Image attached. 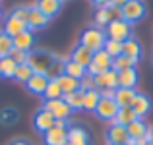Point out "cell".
I'll use <instances>...</instances> for the list:
<instances>
[{
	"label": "cell",
	"mask_w": 153,
	"mask_h": 145,
	"mask_svg": "<svg viewBox=\"0 0 153 145\" xmlns=\"http://www.w3.org/2000/svg\"><path fill=\"white\" fill-rule=\"evenodd\" d=\"M70 60H74V62L79 64V66L87 68V66L91 64V60H93V50H89V48L83 47V45H78L74 50H72Z\"/></svg>",
	"instance_id": "16"
},
{
	"label": "cell",
	"mask_w": 153,
	"mask_h": 145,
	"mask_svg": "<svg viewBox=\"0 0 153 145\" xmlns=\"http://www.w3.org/2000/svg\"><path fill=\"white\" fill-rule=\"evenodd\" d=\"M52 60H54V54L47 50H33L27 54V64L33 70V74H47Z\"/></svg>",
	"instance_id": "2"
},
{
	"label": "cell",
	"mask_w": 153,
	"mask_h": 145,
	"mask_svg": "<svg viewBox=\"0 0 153 145\" xmlns=\"http://www.w3.org/2000/svg\"><path fill=\"white\" fill-rule=\"evenodd\" d=\"M43 108H45V110H49L51 114L54 116V120H68V118H70V114H72V108L68 107V104L64 103L62 99L45 101Z\"/></svg>",
	"instance_id": "7"
},
{
	"label": "cell",
	"mask_w": 153,
	"mask_h": 145,
	"mask_svg": "<svg viewBox=\"0 0 153 145\" xmlns=\"http://www.w3.org/2000/svg\"><path fill=\"white\" fill-rule=\"evenodd\" d=\"M107 12H108V21H120V19H122V8L108 4Z\"/></svg>",
	"instance_id": "39"
},
{
	"label": "cell",
	"mask_w": 153,
	"mask_h": 145,
	"mask_svg": "<svg viewBox=\"0 0 153 145\" xmlns=\"http://www.w3.org/2000/svg\"><path fill=\"white\" fill-rule=\"evenodd\" d=\"M47 145H68V120H56L54 126L45 132Z\"/></svg>",
	"instance_id": "3"
},
{
	"label": "cell",
	"mask_w": 153,
	"mask_h": 145,
	"mask_svg": "<svg viewBox=\"0 0 153 145\" xmlns=\"http://www.w3.org/2000/svg\"><path fill=\"white\" fill-rule=\"evenodd\" d=\"M143 16H146V4H143V0H128L122 6V19L128 21L130 25L140 21Z\"/></svg>",
	"instance_id": "6"
},
{
	"label": "cell",
	"mask_w": 153,
	"mask_h": 145,
	"mask_svg": "<svg viewBox=\"0 0 153 145\" xmlns=\"http://www.w3.org/2000/svg\"><path fill=\"white\" fill-rule=\"evenodd\" d=\"M68 145H89V143H68Z\"/></svg>",
	"instance_id": "48"
},
{
	"label": "cell",
	"mask_w": 153,
	"mask_h": 145,
	"mask_svg": "<svg viewBox=\"0 0 153 145\" xmlns=\"http://www.w3.org/2000/svg\"><path fill=\"white\" fill-rule=\"evenodd\" d=\"M99 101H101V95H99V91H97V89H89V91H85V93H83V108H85V110L95 112V108H97Z\"/></svg>",
	"instance_id": "29"
},
{
	"label": "cell",
	"mask_w": 153,
	"mask_h": 145,
	"mask_svg": "<svg viewBox=\"0 0 153 145\" xmlns=\"http://www.w3.org/2000/svg\"><path fill=\"white\" fill-rule=\"evenodd\" d=\"M62 101L72 108V110H79L83 108V91H72V93H64Z\"/></svg>",
	"instance_id": "24"
},
{
	"label": "cell",
	"mask_w": 153,
	"mask_h": 145,
	"mask_svg": "<svg viewBox=\"0 0 153 145\" xmlns=\"http://www.w3.org/2000/svg\"><path fill=\"white\" fill-rule=\"evenodd\" d=\"M27 54H29V52H25V50H19V48H12L10 58L14 60L16 64H27Z\"/></svg>",
	"instance_id": "38"
},
{
	"label": "cell",
	"mask_w": 153,
	"mask_h": 145,
	"mask_svg": "<svg viewBox=\"0 0 153 145\" xmlns=\"http://www.w3.org/2000/svg\"><path fill=\"white\" fill-rule=\"evenodd\" d=\"M64 64H66V60L60 58V56H54V60L51 62L49 70H47V78L49 79H58L60 75H64Z\"/></svg>",
	"instance_id": "26"
},
{
	"label": "cell",
	"mask_w": 153,
	"mask_h": 145,
	"mask_svg": "<svg viewBox=\"0 0 153 145\" xmlns=\"http://www.w3.org/2000/svg\"><path fill=\"white\" fill-rule=\"evenodd\" d=\"M147 135H149V141H153V126L147 128Z\"/></svg>",
	"instance_id": "47"
},
{
	"label": "cell",
	"mask_w": 153,
	"mask_h": 145,
	"mask_svg": "<svg viewBox=\"0 0 153 145\" xmlns=\"http://www.w3.org/2000/svg\"><path fill=\"white\" fill-rule=\"evenodd\" d=\"M91 2H93L97 8H107L108 4H111V0H91Z\"/></svg>",
	"instance_id": "44"
},
{
	"label": "cell",
	"mask_w": 153,
	"mask_h": 145,
	"mask_svg": "<svg viewBox=\"0 0 153 145\" xmlns=\"http://www.w3.org/2000/svg\"><path fill=\"white\" fill-rule=\"evenodd\" d=\"M134 143L136 145H147V143H149V135H142V138H138V139H134Z\"/></svg>",
	"instance_id": "43"
},
{
	"label": "cell",
	"mask_w": 153,
	"mask_h": 145,
	"mask_svg": "<svg viewBox=\"0 0 153 145\" xmlns=\"http://www.w3.org/2000/svg\"><path fill=\"white\" fill-rule=\"evenodd\" d=\"M12 48H14V39L10 35H6L4 31H0V58L10 56Z\"/></svg>",
	"instance_id": "33"
},
{
	"label": "cell",
	"mask_w": 153,
	"mask_h": 145,
	"mask_svg": "<svg viewBox=\"0 0 153 145\" xmlns=\"http://www.w3.org/2000/svg\"><path fill=\"white\" fill-rule=\"evenodd\" d=\"M134 120H138V116H136V112L132 110V107H122V108H118V112H116L112 124H118V126H128V124H132Z\"/></svg>",
	"instance_id": "22"
},
{
	"label": "cell",
	"mask_w": 153,
	"mask_h": 145,
	"mask_svg": "<svg viewBox=\"0 0 153 145\" xmlns=\"http://www.w3.org/2000/svg\"><path fill=\"white\" fill-rule=\"evenodd\" d=\"M122 54L128 56V58H132L134 62H138V60L142 58V45H140L134 37L126 39V41L122 43Z\"/></svg>",
	"instance_id": "18"
},
{
	"label": "cell",
	"mask_w": 153,
	"mask_h": 145,
	"mask_svg": "<svg viewBox=\"0 0 153 145\" xmlns=\"http://www.w3.org/2000/svg\"><path fill=\"white\" fill-rule=\"evenodd\" d=\"M68 143H89V135H87L85 128L82 126L68 128Z\"/></svg>",
	"instance_id": "23"
},
{
	"label": "cell",
	"mask_w": 153,
	"mask_h": 145,
	"mask_svg": "<svg viewBox=\"0 0 153 145\" xmlns=\"http://www.w3.org/2000/svg\"><path fill=\"white\" fill-rule=\"evenodd\" d=\"M35 8L51 19V18H54V16L60 12L62 2H60V0H37V2H35Z\"/></svg>",
	"instance_id": "17"
},
{
	"label": "cell",
	"mask_w": 153,
	"mask_h": 145,
	"mask_svg": "<svg viewBox=\"0 0 153 145\" xmlns=\"http://www.w3.org/2000/svg\"><path fill=\"white\" fill-rule=\"evenodd\" d=\"M54 116L51 114L49 110H45V108H41V110H37V114H35V118H33V126L37 128L39 132H43L45 134L47 130H51L52 126H54Z\"/></svg>",
	"instance_id": "13"
},
{
	"label": "cell",
	"mask_w": 153,
	"mask_h": 145,
	"mask_svg": "<svg viewBox=\"0 0 153 145\" xmlns=\"http://www.w3.org/2000/svg\"><path fill=\"white\" fill-rule=\"evenodd\" d=\"M47 25H49V18H47L45 14H41L35 6L27 8V29L35 33V31L43 29V27H47Z\"/></svg>",
	"instance_id": "10"
},
{
	"label": "cell",
	"mask_w": 153,
	"mask_h": 145,
	"mask_svg": "<svg viewBox=\"0 0 153 145\" xmlns=\"http://www.w3.org/2000/svg\"><path fill=\"white\" fill-rule=\"evenodd\" d=\"M62 89H60L58 85V79H49V85H47L45 93H43V97H45V101H54V99H62Z\"/></svg>",
	"instance_id": "30"
},
{
	"label": "cell",
	"mask_w": 153,
	"mask_h": 145,
	"mask_svg": "<svg viewBox=\"0 0 153 145\" xmlns=\"http://www.w3.org/2000/svg\"><path fill=\"white\" fill-rule=\"evenodd\" d=\"M16 68H18V64H16L14 60L10 58V56H4V58H0V75H2V78L14 79Z\"/></svg>",
	"instance_id": "28"
},
{
	"label": "cell",
	"mask_w": 153,
	"mask_h": 145,
	"mask_svg": "<svg viewBox=\"0 0 153 145\" xmlns=\"http://www.w3.org/2000/svg\"><path fill=\"white\" fill-rule=\"evenodd\" d=\"M64 74L70 75V78H74V79H82L83 75L87 74V70H85L83 66H79L78 62H74V60L68 58L66 64H64Z\"/></svg>",
	"instance_id": "25"
},
{
	"label": "cell",
	"mask_w": 153,
	"mask_h": 145,
	"mask_svg": "<svg viewBox=\"0 0 153 145\" xmlns=\"http://www.w3.org/2000/svg\"><path fill=\"white\" fill-rule=\"evenodd\" d=\"M10 145H29V143H27L25 139H14V141H12Z\"/></svg>",
	"instance_id": "46"
},
{
	"label": "cell",
	"mask_w": 153,
	"mask_h": 145,
	"mask_svg": "<svg viewBox=\"0 0 153 145\" xmlns=\"http://www.w3.org/2000/svg\"><path fill=\"white\" fill-rule=\"evenodd\" d=\"M136 97V89H126V87H116L114 91V101L118 104V108L122 107H130L132 101Z\"/></svg>",
	"instance_id": "21"
},
{
	"label": "cell",
	"mask_w": 153,
	"mask_h": 145,
	"mask_svg": "<svg viewBox=\"0 0 153 145\" xmlns=\"http://www.w3.org/2000/svg\"><path fill=\"white\" fill-rule=\"evenodd\" d=\"M47 85H49V78H47L45 74H33L25 83L27 91L33 93V95H43L45 89H47Z\"/></svg>",
	"instance_id": "12"
},
{
	"label": "cell",
	"mask_w": 153,
	"mask_h": 145,
	"mask_svg": "<svg viewBox=\"0 0 153 145\" xmlns=\"http://www.w3.org/2000/svg\"><path fill=\"white\" fill-rule=\"evenodd\" d=\"M60 2H66V0H60Z\"/></svg>",
	"instance_id": "52"
},
{
	"label": "cell",
	"mask_w": 153,
	"mask_h": 145,
	"mask_svg": "<svg viewBox=\"0 0 153 145\" xmlns=\"http://www.w3.org/2000/svg\"><path fill=\"white\" fill-rule=\"evenodd\" d=\"M126 132H128V135H130V139H138V138H142V135L147 134V126H146V122H143L142 118H138L132 124H128Z\"/></svg>",
	"instance_id": "27"
},
{
	"label": "cell",
	"mask_w": 153,
	"mask_h": 145,
	"mask_svg": "<svg viewBox=\"0 0 153 145\" xmlns=\"http://www.w3.org/2000/svg\"><path fill=\"white\" fill-rule=\"evenodd\" d=\"M147 145H153V141H149V143H147Z\"/></svg>",
	"instance_id": "49"
},
{
	"label": "cell",
	"mask_w": 153,
	"mask_h": 145,
	"mask_svg": "<svg viewBox=\"0 0 153 145\" xmlns=\"http://www.w3.org/2000/svg\"><path fill=\"white\" fill-rule=\"evenodd\" d=\"M25 29H27V23H25V21L14 18L12 14L6 16V19H4V29H2L6 35H10V37L14 39L18 33H22V31H25Z\"/></svg>",
	"instance_id": "14"
},
{
	"label": "cell",
	"mask_w": 153,
	"mask_h": 145,
	"mask_svg": "<svg viewBox=\"0 0 153 145\" xmlns=\"http://www.w3.org/2000/svg\"><path fill=\"white\" fill-rule=\"evenodd\" d=\"M116 112H118V104H116V101L114 99H107V97H101L97 108H95V114H97L101 120H108V122H112L114 116H116Z\"/></svg>",
	"instance_id": "8"
},
{
	"label": "cell",
	"mask_w": 153,
	"mask_h": 145,
	"mask_svg": "<svg viewBox=\"0 0 153 145\" xmlns=\"http://www.w3.org/2000/svg\"><path fill=\"white\" fill-rule=\"evenodd\" d=\"M105 35H107V39L124 43L126 39L132 37V25L128 21H124V19H120V21H111L105 27Z\"/></svg>",
	"instance_id": "4"
},
{
	"label": "cell",
	"mask_w": 153,
	"mask_h": 145,
	"mask_svg": "<svg viewBox=\"0 0 153 145\" xmlns=\"http://www.w3.org/2000/svg\"><path fill=\"white\" fill-rule=\"evenodd\" d=\"M58 85L62 89V93H72V91H78L79 89V79H74L70 75H60L58 78Z\"/></svg>",
	"instance_id": "31"
},
{
	"label": "cell",
	"mask_w": 153,
	"mask_h": 145,
	"mask_svg": "<svg viewBox=\"0 0 153 145\" xmlns=\"http://www.w3.org/2000/svg\"><path fill=\"white\" fill-rule=\"evenodd\" d=\"M33 75V70L29 68V64H18L16 68V74H14V79H18L19 83H27V79Z\"/></svg>",
	"instance_id": "35"
},
{
	"label": "cell",
	"mask_w": 153,
	"mask_h": 145,
	"mask_svg": "<svg viewBox=\"0 0 153 145\" xmlns=\"http://www.w3.org/2000/svg\"><path fill=\"white\" fill-rule=\"evenodd\" d=\"M128 139H130V135H128V132H126V126H118V124H111V126H108V130H107L108 145H112V143L126 145Z\"/></svg>",
	"instance_id": "11"
},
{
	"label": "cell",
	"mask_w": 153,
	"mask_h": 145,
	"mask_svg": "<svg viewBox=\"0 0 153 145\" xmlns=\"http://www.w3.org/2000/svg\"><path fill=\"white\" fill-rule=\"evenodd\" d=\"M0 19H2V12H0Z\"/></svg>",
	"instance_id": "50"
},
{
	"label": "cell",
	"mask_w": 153,
	"mask_h": 145,
	"mask_svg": "<svg viewBox=\"0 0 153 145\" xmlns=\"http://www.w3.org/2000/svg\"><path fill=\"white\" fill-rule=\"evenodd\" d=\"M112 145H120V143H112Z\"/></svg>",
	"instance_id": "51"
},
{
	"label": "cell",
	"mask_w": 153,
	"mask_h": 145,
	"mask_svg": "<svg viewBox=\"0 0 153 145\" xmlns=\"http://www.w3.org/2000/svg\"><path fill=\"white\" fill-rule=\"evenodd\" d=\"M111 68H112V58L101 48V50L93 52V60H91V64L85 68V70H87V75L95 78V75L103 74V72L111 70Z\"/></svg>",
	"instance_id": "5"
},
{
	"label": "cell",
	"mask_w": 153,
	"mask_h": 145,
	"mask_svg": "<svg viewBox=\"0 0 153 145\" xmlns=\"http://www.w3.org/2000/svg\"><path fill=\"white\" fill-rule=\"evenodd\" d=\"M130 107H132V110L136 112V116H138V118H142V116H146L147 112H149L151 103H149V99H147L146 95L136 93V97H134V101H132Z\"/></svg>",
	"instance_id": "20"
},
{
	"label": "cell",
	"mask_w": 153,
	"mask_h": 145,
	"mask_svg": "<svg viewBox=\"0 0 153 145\" xmlns=\"http://www.w3.org/2000/svg\"><path fill=\"white\" fill-rule=\"evenodd\" d=\"M103 50L107 52L111 58H116V56L122 54V43L112 41V39H107V41H105V45H103Z\"/></svg>",
	"instance_id": "34"
},
{
	"label": "cell",
	"mask_w": 153,
	"mask_h": 145,
	"mask_svg": "<svg viewBox=\"0 0 153 145\" xmlns=\"http://www.w3.org/2000/svg\"><path fill=\"white\" fill-rule=\"evenodd\" d=\"M126 2H128V0H111V4H112V6H118V8H122Z\"/></svg>",
	"instance_id": "45"
},
{
	"label": "cell",
	"mask_w": 153,
	"mask_h": 145,
	"mask_svg": "<svg viewBox=\"0 0 153 145\" xmlns=\"http://www.w3.org/2000/svg\"><path fill=\"white\" fill-rule=\"evenodd\" d=\"M136 83H138V72H136V68H128V70L118 72V87L134 89Z\"/></svg>",
	"instance_id": "19"
},
{
	"label": "cell",
	"mask_w": 153,
	"mask_h": 145,
	"mask_svg": "<svg viewBox=\"0 0 153 145\" xmlns=\"http://www.w3.org/2000/svg\"><path fill=\"white\" fill-rule=\"evenodd\" d=\"M93 23H95V27H99V29H103V27H107L108 23V12H107V8H97L95 10V14H93Z\"/></svg>",
	"instance_id": "36"
},
{
	"label": "cell",
	"mask_w": 153,
	"mask_h": 145,
	"mask_svg": "<svg viewBox=\"0 0 153 145\" xmlns=\"http://www.w3.org/2000/svg\"><path fill=\"white\" fill-rule=\"evenodd\" d=\"M14 18H18V19H22V21H25L27 23V8L25 6H19V8H14V10L10 12Z\"/></svg>",
	"instance_id": "41"
},
{
	"label": "cell",
	"mask_w": 153,
	"mask_h": 145,
	"mask_svg": "<svg viewBox=\"0 0 153 145\" xmlns=\"http://www.w3.org/2000/svg\"><path fill=\"white\" fill-rule=\"evenodd\" d=\"M128 68H136V62L132 58H128V56H124V54L112 58V70L122 72V70H128Z\"/></svg>",
	"instance_id": "32"
},
{
	"label": "cell",
	"mask_w": 153,
	"mask_h": 145,
	"mask_svg": "<svg viewBox=\"0 0 153 145\" xmlns=\"http://www.w3.org/2000/svg\"><path fill=\"white\" fill-rule=\"evenodd\" d=\"M114 91L116 89H99V95L107 97V99H114Z\"/></svg>",
	"instance_id": "42"
},
{
	"label": "cell",
	"mask_w": 153,
	"mask_h": 145,
	"mask_svg": "<svg viewBox=\"0 0 153 145\" xmlns=\"http://www.w3.org/2000/svg\"><path fill=\"white\" fill-rule=\"evenodd\" d=\"M33 43H35V33L29 29L22 31L14 37V48H19V50H25V52H31Z\"/></svg>",
	"instance_id": "15"
},
{
	"label": "cell",
	"mask_w": 153,
	"mask_h": 145,
	"mask_svg": "<svg viewBox=\"0 0 153 145\" xmlns=\"http://www.w3.org/2000/svg\"><path fill=\"white\" fill-rule=\"evenodd\" d=\"M105 41H107L105 31L99 29V27H95V25L93 27H87V29L82 33V37H79V45L87 47L89 50H93V52L101 50L103 45H105Z\"/></svg>",
	"instance_id": "1"
},
{
	"label": "cell",
	"mask_w": 153,
	"mask_h": 145,
	"mask_svg": "<svg viewBox=\"0 0 153 145\" xmlns=\"http://www.w3.org/2000/svg\"><path fill=\"white\" fill-rule=\"evenodd\" d=\"M0 122L6 124V126H12L14 122H18V112H16L14 108H4V110L0 112Z\"/></svg>",
	"instance_id": "37"
},
{
	"label": "cell",
	"mask_w": 153,
	"mask_h": 145,
	"mask_svg": "<svg viewBox=\"0 0 153 145\" xmlns=\"http://www.w3.org/2000/svg\"><path fill=\"white\" fill-rule=\"evenodd\" d=\"M89 89H95V81H93V78H91V75H83L82 79H79V91H83V93H85V91H89Z\"/></svg>",
	"instance_id": "40"
},
{
	"label": "cell",
	"mask_w": 153,
	"mask_h": 145,
	"mask_svg": "<svg viewBox=\"0 0 153 145\" xmlns=\"http://www.w3.org/2000/svg\"><path fill=\"white\" fill-rule=\"evenodd\" d=\"M93 81H95V89L97 91L99 89H116L118 87V72L111 68V70L95 75Z\"/></svg>",
	"instance_id": "9"
}]
</instances>
